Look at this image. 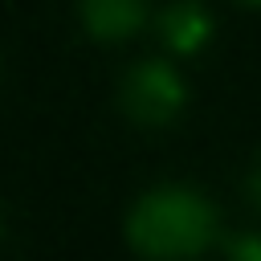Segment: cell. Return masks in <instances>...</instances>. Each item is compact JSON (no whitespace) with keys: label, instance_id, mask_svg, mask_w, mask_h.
<instances>
[{"label":"cell","instance_id":"3957f363","mask_svg":"<svg viewBox=\"0 0 261 261\" xmlns=\"http://www.w3.org/2000/svg\"><path fill=\"white\" fill-rule=\"evenodd\" d=\"M82 20L98 41H126L147 20V0H82Z\"/></svg>","mask_w":261,"mask_h":261},{"label":"cell","instance_id":"7a4b0ae2","mask_svg":"<svg viewBox=\"0 0 261 261\" xmlns=\"http://www.w3.org/2000/svg\"><path fill=\"white\" fill-rule=\"evenodd\" d=\"M122 106L135 122L155 126L175 118V110L184 106V82L171 65L163 61H139L126 77H122Z\"/></svg>","mask_w":261,"mask_h":261},{"label":"cell","instance_id":"277c9868","mask_svg":"<svg viewBox=\"0 0 261 261\" xmlns=\"http://www.w3.org/2000/svg\"><path fill=\"white\" fill-rule=\"evenodd\" d=\"M159 33H163V41H167L175 53H196V49L208 41V33H212V16H208L196 0H175V4L163 8Z\"/></svg>","mask_w":261,"mask_h":261},{"label":"cell","instance_id":"6da1fadb","mask_svg":"<svg viewBox=\"0 0 261 261\" xmlns=\"http://www.w3.org/2000/svg\"><path fill=\"white\" fill-rule=\"evenodd\" d=\"M126 237L147 261H188L212 245L216 212L188 188H155L130 208Z\"/></svg>","mask_w":261,"mask_h":261},{"label":"cell","instance_id":"52a82bcc","mask_svg":"<svg viewBox=\"0 0 261 261\" xmlns=\"http://www.w3.org/2000/svg\"><path fill=\"white\" fill-rule=\"evenodd\" d=\"M241 4H261V0H241Z\"/></svg>","mask_w":261,"mask_h":261},{"label":"cell","instance_id":"8992f818","mask_svg":"<svg viewBox=\"0 0 261 261\" xmlns=\"http://www.w3.org/2000/svg\"><path fill=\"white\" fill-rule=\"evenodd\" d=\"M249 200H253V204L261 208V163H257V167L249 171Z\"/></svg>","mask_w":261,"mask_h":261},{"label":"cell","instance_id":"5b68a950","mask_svg":"<svg viewBox=\"0 0 261 261\" xmlns=\"http://www.w3.org/2000/svg\"><path fill=\"white\" fill-rule=\"evenodd\" d=\"M224 253L228 261H261V232H232Z\"/></svg>","mask_w":261,"mask_h":261}]
</instances>
